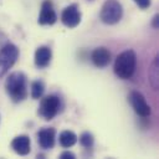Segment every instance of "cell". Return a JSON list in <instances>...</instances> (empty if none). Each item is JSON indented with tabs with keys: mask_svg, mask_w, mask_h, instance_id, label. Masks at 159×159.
<instances>
[{
	"mask_svg": "<svg viewBox=\"0 0 159 159\" xmlns=\"http://www.w3.org/2000/svg\"><path fill=\"white\" fill-rule=\"evenodd\" d=\"M5 89L12 102H22L27 97V78L22 72H12L5 81Z\"/></svg>",
	"mask_w": 159,
	"mask_h": 159,
	"instance_id": "cell-1",
	"label": "cell"
},
{
	"mask_svg": "<svg viewBox=\"0 0 159 159\" xmlns=\"http://www.w3.org/2000/svg\"><path fill=\"white\" fill-rule=\"evenodd\" d=\"M137 65V56L133 50H127L119 53L114 61V73L122 80H128L133 76Z\"/></svg>",
	"mask_w": 159,
	"mask_h": 159,
	"instance_id": "cell-2",
	"label": "cell"
},
{
	"mask_svg": "<svg viewBox=\"0 0 159 159\" xmlns=\"http://www.w3.org/2000/svg\"><path fill=\"white\" fill-rule=\"evenodd\" d=\"M123 16V7L122 4L117 0H107L101 9L99 17L102 22L107 25H114L120 21Z\"/></svg>",
	"mask_w": 159,
	"mask_h": 159,
	"instance_id": "cell-3",
	"label": "cell"
},
{
	"mask_svg": "<svg viewBox=\"0 0 159 159\" xmlns=\"http://www.w3.org/2000/svg\"><path fill=\"white\" fill-rule=\"evenodd\" d=\"M60 107H61V101L57 96L55 94L45 96L40 102L39 116L42 117L45 120H51L57 116Z\"/></svg>",
	"mask_w": 159,
	"mask_h": 159,
	"instance_id": "cell-4",
	"label": "cell"
},
{
	"mask_svg": "<svg viewBox=\"0 0 159 159\" xmlns=\"http://www.w3.org/2000/svg\"><path fill=\"white\" fill-rule=\"evenodd\" d=\"M19 57V50L12 43H6L0 50V78L15 65Z\"/></svg>",
	"mask_w": 159,
	"mask_h": 159,
	"instance_id": "cell-5",
	"label": "cell"
},
{
	"mask_svg": "<svg viewBox=\"0 0 159 159\" xmlns=\"http://www.w3.org/2000/svg\"><path fill=\"white\" fill-rule=\"evenodd\" d=\"M128 99H129V103H130L132 108L134 109V112L138 116H140L143 118L150 116V107H149V104L147 103L144 96L140 92H138V91L130 92Z\"/></svg>",
	"mask_w": 159,
	"mask_h": 159,
	"instance_id": "cell-6",
	"label": "cell"
},
{
	"mask_svg": "<svg viewBox=\"0 0 159 159\" xmlns=\"http://www.w3.org/2000/svg\"><path fill=\"white\" fill-rule=\"evenodd\" d=\"M81 11L77 4H71L67 7L63 9L62 14H61V21L62 24L68 27V29H73L76 26H78V24L81 22Z\"/></svg>",
	"mask_w": 159,
	"mask_h": 159,
	"instance_id": "cell-7",
	"label": "cell"
},
{
	"mask_svg": "<svg viewBox=\"0 0 159 159\" xmlns=\"http://www.w3.org/2000/svg\"><path fill=\"white\" fill-rule=\"evenodd\" d=\"M37 21L40 25H53L57 21V15L55 12L53 4L51 0H45L42 2Z\"/></svg>",
	"mask_w": 159,
	"mask_h": 159,
	"instance_id": "cell-8",
	"label": "cell"
},
{
	"mask_svg": "<svg viewBox=\"0 0 159 159\" xmlns=\"http://www.w3.org/2000/svg\"><path fill=\"white\" fill-rule=\"evenodd\" d=\"M56 130L52 127H45L37 132V142L42 149H51L55 145Z\"/></svg>",
	"mask_w": 159,
	"mask_h": 159,
	"instance_id": "cell-9",
	"label": "cell"
},
{
	"mask_svg": "<svg viewBox=\"0 0 159 159\" xmlns=\"http://www.w3.org/2000/svg\"><path fill=\"white\" fill-rule=\"evenodd\" d=\"M52 58V52L48 46H40L35 51V65L39 68H45L50 65Z\"/></svg>",
	"mask_w": 159,
	"mask_h": 159,
	"instance_id": "cell-10",
	"label": "cell"
},
{
	"mask_svg": "<svg viewBox=\"0 0 159 159\" xmlns=\"http://www.w3.org/2000/svg\"><path fill=\"white\" fill-rule=\"evenodd\" d=\"M91 57H92V62L94 63V66H97L99 68L108 66L111 62V52L106 47H97L92 52Z\"/></svg>",
	"mask_w": 159,
	"mask_h": 159,
	"instance_id": "cell-11",
	"label": "cell"
},
{
	"mask_svg": "<svg viewBox=\"0 0 159 159\" xmlns=\"http://www.w3.org/2000/svg\"><path fill=\"white\" fill-rule=\"evenodd\" d=\"M11 148L19 154V155H27L31 150V143L30 138L27 135H17L11 142Z\"/></svg>",
	"mask_w": 159,
	"mask_h": 159,
	"instance_id": "cell-12",
	"label": "cell"
},
{
	"mask_svg": "<svg viewBox=\"0 0 159 159\" xmlns=\"http://www.w3.org/2000/svg\"><path fill=\"white\" fill-rule=\"evenodd\" d=\"M58 142L63 148H71L77 143V135L71 130H63L58 135Z\"/></svg>",
	"mask_w": 159,
	"mask_h": 159,
	"instance_id": "cell-13",
	"label": "cell"
},
{
	"mask_svg": "<svg viewBox=\"0 0 159 159\" xmlns=\"http://www.w3.org/2000/svg\"><path fill=\"white\" fill-rule=\"evenodd\" d=\"M45 92V84L42 81H34L31 84V97L34 99H39L42 97Z\"/></svg>",
	"mask_w": 159,
	"mask_h": 159,
	"instance_id": "cell-14",
	"label": "cell"
},
{
	"mask_svg": "<svg viewBox=\"0 0 159 159\" xmlns=\"http://www.w3.org/2000/svg\"><path fill=\"white\" fill-rule=\"evenodd\" d=\"M80 143L84 148H92L93 143H94V138H93V135L89 132H84L80 137Z\"/></svg>",
	"mask_w": 159,
	"mask_h": 159,
	"instance_id": "cell-15",
	"label": "cell"
},
{
	"mask_svg": "<svg viewBox=\"0 0 159 159\" xmlns=\"http://www.w3.org/2000/svg\"><path fill=\"white\" fill-rule=\"evenodd\" d=\"M140 9H147L150 6V0H133Z\"/></svg>",
	"mask_w": 159,
	"mask_h": 159,
	"instance_id": "cell-16",
	"label": "cell"
},
{
	"mask_svg": "<svg viewBox=\"0 0 159 159\" xmlns=\"http://www.w3.org/2000/svg\"><path fill=\"white\" fill-rule=\"evenodd\" d=\"M75 158H76V155L70 150H66L60 154V159H75Z\"/></svg>",
	"mask_w": 159,
	"mask_h": 159,
	"instance_id": "cell-17",
	"label": "cell"
},
{
	"mask_svg": "<svg viewBox=\"0 0 159 159\" xmlns=\"http://www.w3.org/2000/svg\"><path fill=\"white\" fill-rule=\"evenodd\" d=\"M158 19H159L158 15H155L154 19H153V26H154L155 29H158V26H159V21H158Z\"/></svg>",
	"mask_w": 159,
	"mask_h": 159,
	"instance_id": "cell-18",
	"label": "cell"
}]
</instances>
